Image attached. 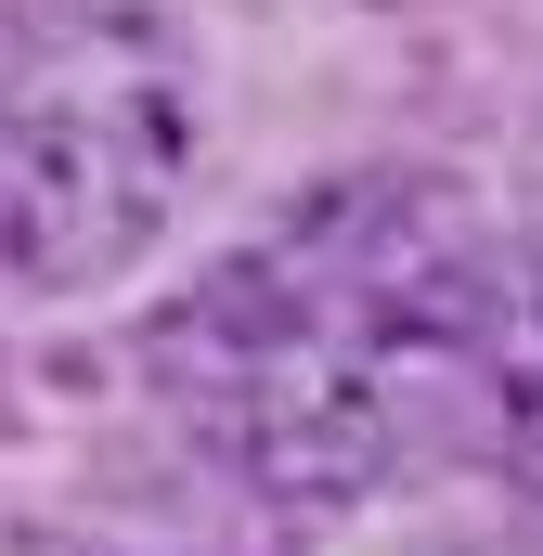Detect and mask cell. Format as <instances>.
<instances>
[{
	"mask_svg": "<svg viewBox=\"0 0 543 556\" xmlns=\"http://www.w3.org/2000/svg\"><path fill=\"white\" fill-rule=\"evenodd\" d=\"M155 363L260 492L350 505L414 466L492 363V260L453 233L440 194L337 181L194 285Z\"/></svg>",
	"mask_w": 543,
	"mask_h": 556,
	"instance_id": "cell-1",
	"label": "cell"
},
{
	"mask_svg": "<svg viewBox=\"0 0 543 556\" xmlns=\"http://www.w3.org/2000/svg\"><path fill=\"white\" fill-rule=\"evenodd\" d=\"M194 155V78L130 0H52L0 65V260L104 285Z\"/></svg>",
	"mask_w": 543,
	"mask_h": 556,
	"instance_id": "cell-2",
	"label": "cell"
},
{
	"mask_svg": "<svg viewBox=\"0 0 543 556\" xmlns=\"http://www.w3.org/2000/svg\"><path fill=\"white\" fill-rule=\"evenodd\" d=\"M492 427H505V466H518V479L543 492V350L518 363V376H505V415H492Z\"/></svg>",
	"mask_w": 543,
	"mask_h": 556,
	"instance_id": "cell-3",
	"label": "cell"
}]
</instances>
